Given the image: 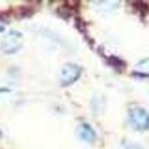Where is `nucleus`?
<instances>
[{"mask_svg":"<svg viewBox=\"0 0 149 149\" xmlns=\"http://www.w3.org/2000/svg\"><path fill=\"white\" fill-rule=\"evenodd\" d=\"M129 120L134 130H149V112L142 107H131L129 109Z\"/></svg>","mask_w":149,"mask_h":149,"instance_id":"nucleus-1","label":"nucleus"},{"mask_svg":"<svg viewBox=\"0 0 149 149\" xmlns=\"http://www.w3.org/2000/svg\"><path fill=\"white\" fill-rule=\"evenodd\" d=\"M81 74V68L74 63H67L60 72V81L62 86H69L77 81Z\"/></svg>","mask_w":149,"mask_h":149,"instance_id":"nucleus-2","label":"nucleus"},{"mask_svg":"<svg viewBox=\"0 0 149 149\" xmlns=\"http://www.w3.org/2000/svg\"><path fill=\"white\" fill-rule=\"evenodd\" d=\"M22 46V35L19 31H10L1 42V49L6 54L17 52Z\"/></svg>","mask_w":149,"mask_h":149,"instance_id":"nucleus-3","label":"nucleus"},{"mask_svg":"<svg viewBox=\"0 0 149 149\" xmlns=\"http://www.w3.org/2000/svg\"><path fill=\"white\" fill-rule=\"evenodd\" d=\"M77 135L80 140H83L85 142H88V143L94 142L95 139H96L95 131L88 124H80L77 129Z\"/></svg>","mask_w":149,"mask_h":149,"instance_id":"nucleus-4","label":"nucleus"},{"mask_svg":"<svg viewBox=\"0 0 149 149\" xmlns=\"http://www.w3.org/2000/svg\"><path fill=\"white\" fill-rule=\"evenodd\" d=\"M108 62H109V64H110L111 67H113V68L117 69V70H122V69L125 68V62L122 61L120 58L116 57V56H110V57L108 58Z\"/></svg>","mask_w":149,"mask_h":149,"instance_id":"nucleus-5","label":"nucleus"},{"mask_svg":"<svg viewBox=\"0 0 149 149\" xmlns=\"http://www.w3.org/2000/svg\"><path fill=\"white\" fill-rule=\"evenodd\" d=\"M136 69H138V71L142 72L143 76H149V57L145 58V60H141L136 64Z\"/></svg>","mask_w":149,"mask_h":149,"instance_id":"nucleus-6","label":"nucleus"},{"mask_svg":"<svg viewBox=\"0 0 149 149\" xmlns=\"http://www.w3.org/2000/svg\"><path fill=\"white\" fill-rule=\"evenodd\" d=\"M124 149H143L140 145L134 143V142H127L124 143Z\"/></svg>","mask_w":149,"mask_h":149,"instance_id":"nucleus-7","label":"nucleus"}]
</instances>
